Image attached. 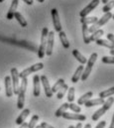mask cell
<instances>
[{"instance_id":"32","label":"cell","mask_w":114,"mask_h":128,"mask_svg":"<svg viewBox=\"0 0 114 128\" xmlns=\"http://www.w3.org/2000/svg\"><path fill=\"white\" fill-rule=\"evenodd\" d=\"M38 120H39V115H37V114L33 115L32 118H31V120L29 121V123H28V128L36 127V126H37V122H38Z\"/></svg>"},{"instance_id":"16","label":"cell","mask_w":114,"mask_h":128,"mask_svg":"<svg viewBox=\"0 0 114 128\" xmlns=\"http://www.w3.org/2000/svg\"><path fill=\"white\" fill-rule=\"evenodd\" d=\"M104 98H90L88 101H86L84 103V106L86 107H91V106H95V105H100V104H103L104 103Z\"/></svg>"},{"instance_id":"2","label":"cell","mask_w":114,"mask_h":128,"mask_svg":"<svg viewBox=\"0 0 114 128\" xmlns=\"http://www.w3.org/2000/svg\"><path fill=\"white\" fill-rule=\"evenodd\" d=\"M27 84H28V80L27 78H22L19 92H18V100H17V107L18 109H23L24 104H25V94H26V90H27Z\"/></svg>"},{"instance_id":"7","label":"cell","mask_w":114,"mask_h":128,"mask_svg":"<svg viewBox=\"0 0 114 128\" xmlns=\"http://www.w3.org/2000/svg\"><path fill=\"white\" fill-rule=\"evenodd\" d=\"M44 68V64L43 63H37V64H33L31 66H29L27 68H25L24 70H22L20 74H19V78H27L29 74H33V72H36L40 70H43Z\"/></svg>"},{"instance_id":"41","label":"cell","mask_w":114,"mask_h":128,"mask_svg":"<svg viewBox=\"0 0 114 128\" xmlns=\"http://www.w3.org/2000/svg\"><path fill=\"white\" fill-rule=\"evenodd\" d=\"M109 128H114V114H113V117H112V121H111V124H110Z\"/></svg>"},{"instance_id":"5","label":"cell","mask_w":114,"mask_h":128,"mask_svg":"<svg viewBox=\"0 0 114 128\" xmlns=\"http://www.w3.org/2000/svg\"><path fill=\"white\" fill-rule=\"evenodd\" d=\"M48 33L49 30L47 27H44L42 30V35H41V43L39 46L38 50V57L39 59H43L46 55V47H47V39H48Z\"/></svg>"},{"instance_id":"6","label":"cell","mask_w":114,"mask_h":128,"mask_svg":"<svg viewBox=\"0 0 114 128\" xmlns=\"http://www.w3.org/2000/svg\"><path fill=\"white\" fill-rule=\"evenodd\" d=\"M11 74V82H12V88H13V94H18L19 92V88H20V78H19V72L18 70L16 68H12L10 70Z\"/></svg>"},{"instance_id":"27","label":"cell","mask_w":114,"mask_h":128,"mask_svg":"<svg viewBox=\"0 0 114 128\" xmlns=\"http://www.w3.org/2000/svg\"><path fill=\"white\" fill-rule=\"evenodd\" d=\"M68 108V102H64V103H62V104L58 108V110L56 111L55 115H56L57 117H60V116L62 115V113H64V112L66 111Z\"/></svg>"},{"instance_id":"39","label":"cell","mask_w":114,"mask_h":128,"mask_svg":"<svg viewBox=\"0 0 114 128\" xmlns=\"http://www.w3.org/2000/svg\"><path fill=\"white\" fill-rule=\"evenodd\" d=\"M26 4H28V5H32L33 3H34V0H23Z\"/></svg>"},{"instance_id":"15","label":"cell","mask_w":114,"mask_h":128,"mask_svg":"<svg viewBox=\"0 0 114 128\" xmlns=\"http://www.w3.org/2000/svg\"><path fill=\"white\" fill-rule=\"evenodd\" d=\"M18 4H19V0H12V3L10 5V8H9L8 13H7V16H6V18L8 20H12L14 18V14L16 13Z\"/></svg>"},{"instance_id":"4","label":"cell","mask_w":114,"mask_h":128,"mask_svg":"<svg viewBox=\"0 0 114 128\" xmlns=\"http://www.w3.org/2000/svg\"><path fill=\"white\" fill-rule=\"evenodd\" d=\"M97 57H98L97 53H92V54L90 55L89 59L87 60L86 68L84 70V72H82V76H80L82 80H84V82L86 80H87V78L89 76V74H91L92 66H93V64H95V62H96V60H97Z\"/></svg>"},{"instance_id":"22","label":"cell","mask_w":114,"mask_h":128,"mask_svg":"<svg viewBox=\"0 0 114 128\" xmlns=\"http://www.w3.org/2000/svg\"><path fill=\"white\" fill-rule=\"evenodd\" d=\"M93 96V92H87L86 94H84V96H82L80 98H78V105H82V104H84L86 101H88L91 97Z\"/></svg>"},{"instance_id":"40","label":"cell","mask_w":114,"mask_h":128,"mask_svg":"<svg viewBox=\"0 0 114 128\" xmlns=\"http://www.w3.org/2000/svg\"><path fill=\"white\" fill-rule=\"evenodd\" d=\"M20 128H28V123H26V122H23V123L20 125Z\"/></svg>"},{"instance_id":"29","label":"cell","mask_w":114,"mask_h":128,"mask_svg":"<svg viewBox=\"0 0 114 128\" xmlns=\"http://www.w3.org/2000/svg\"><path fill=\"white\" fill-rule=\"evenodd\" d=\"M64 84V78H58L57 80V82L53 86V88H52V92L54 94V92H57L58 90Z\"/></svg>"},{"instance_id":"12","label":"cell","mask_w":114,"mask_h":128,"mask_svg":"<svg viewBox=\"0 0 114 128\" xmlns=\"http://www.w3.org/2000/svg\"><path fill=\"white\" fill-rule=\"evenodd\" d=\"M64 119H68V120H78V121H84L86 119V116L80 113H70V112H64L62 115Z\"/></svg>"},{"instance_id":"1","label":"cell","mask_w":114,"mask_h":128,"mask_svg":"<svg viewBox=\"0 0 114 128\" xmlns=\"http://www.w3.org/2000/svg\"><path fill=\"white\" fill-rule=\"evenodd\" d=\"M113 103H114V97L109 96V97L107 98V100H105L104 103L102 104L103 106H102L101 108L97 109V110L92 114V116H91V120H92V121H97L102 115H104V114L106 113L107 110L110 109V107L112 106Z\"/></svg>"},{"instance_id":"35","label":"cell","mask_w":114,"mask_h":128,"mask_svg":"<svg viewBox=\"0 0 114 128\" xmlns=\"http://www.w3.org/2000/svg\"><path fill=\"white\" fill-rule=\"evenodd\" d=\"M101 61L104 64H114V56H104L101 59Z\"/></svg>"},{"instance_id":"19","label":"cell","mask_w":114,"mask_h":128,"mask_svg":"<svg viewBox=\"0 0 114 128\" xmlns=\"http://www.w3.org/2000/svg\"><path fill=\"white\" fill-rule=\"evenodd\" d=\"M72 55H74V57L80 63L82 64H84L87 63V60H86V58L78 51V50H76V49H74V51H72Z\"/></svg>"},{"instance_id":"31","label":"cell","mask_w":114,"mask_h":128,"mask_svg":"<svg viewBox=\"0 0 114 128\" xmlns=\"http://www.w3.org/2000/svg\"><path fill=\"white\" fill-rule=\"evenodd\" d=\"M68 101L70 103V102H74V94H76V88L74 86L72 88H68Z\"/></svg>"},{"instance_id":"28","label":"cell","mask_w":114,"mask_h":128,"mask_svg":"<svg viewBox=\"0 0 114 128\" xmlns=\"http://www.w3.org/2000/svg\"><path fill=\"white\" fill-rule=\"evenodd\" d=\"M114 94V86L106 90H103L101 92H99L98 96L100 98H106V97H109V96H112Z\"/></svg>"},{"instance_id":"46","label":"cell","mask_w":114,"mask_h":128,"mask_svg":"<svg viewBox=\"0 0 114 128\" xmlns=\"http://www.w3.org/2000/svg\"><path fill=\"white\" fill-rule=\"evenodd\" d=\"M37 1H38V2H40V3H43L45 0H37Z\"/></svg>"},{"instance_id":"37","label":"cell","mask_w":114,"mask_h":128,"mask_svg":"<svg viewBox=\"0 0 114 128\" xmlns=\"http://www.w3.org/2000/svg\"><path fill=\"white\" fill-rule=\"evenodd\" d=\"M107 40H108V41H110V42L114 45V35L113 34L108 33V34H107Z\"/></svg>"},{"instance_id":"45","label":"cell","mask_w":114,"mask_h":128,"mask_svg":"<svg viewBox=\"0 0 114 128\" xmlns=\"http://www.w3.org/2000/svg\"><path fill=\"white\" fill-rule=\"evenodd\" d=\"M110 54H111V56H114V49L113 50H110Z\"/></svg>"},{"instance_id":"36","label":"cell","mask_w":114,"mask_h":128,"mask_svg":"<svg viewBox=\"0 0 114 128\" xmlns=\"http://www.w3.org/2000/svg\"><path fill=\"white\" fill-rule=\"evenodd\" d=\"M40 127L41 128H54L52 125H50V124L47 123V122H42V123L40 124Z\"/></svg>"},{"instance_id":"50","label":"cell","mask_w":114,"mask_h":128,"mask_svg":"<svg viewBox=\"0 0 114 128\" xmlns=\"http://www.w3.org/2000/svg\"><path fill=\"white\" fill-rule=\"evenodd\" d=\"M112 19H113V20H114V14H113V15H112Z\"/></svg>"},{"instance_id":"8","label":"cell","mask_w":114,"mask_h":128,"mask_svg":"<svg viewBox=\"0 0 114 128\" xmlns=\"http://www.w3.org/2000/svg\"><path fill=\"white\" fill-rule=\"evenodd\" d=\"M100 3V1L99 0H92L87 6H86L80 12V16L82 18V17H86L90 12H92L97 6H98V4Z\"/></svg>"},{"instance_id":"13","label":"cell","mask_w":114,"mask_h":128,"mask_svg":"<svg viewBox=\"0 0 114 128\" xmlns=\"http://www.w3.org/2000/svg\"><path fill=\"white\" fill-rule=\"evenodd\" d=\"M33 86H34L33 94L35 97H38L41 94V80H40V76L38 74H35L33 78Z\"/></svg>"},{"instance_id":"47","label":"cell","mask_w":114,"mask_h":128,"mask_svg":"<svg viewBox=\"0 0 114 128\" xmlns=\"http://www.w3.org/2000/svg\"><path fill=\"white\" fill-rule=\"evenodd\" d=\"M68 128H74V126H72V125H70V126H68Z\"/></svg>"},{"instance_id":"3","label":"cell","mask_w":114,"mask_h":128,"mask_svg":"<svg viewBox=\"0 0 114 128\" xmlns=\"http://www.w3.org/2000/svg\"><path fill=\"white\" fill-rule=\"evenodd\" d=\"M112 13L111 12H107V13H105L100 19H98L97 20V22L96 23H94V24H92V26H90L89 28H88V33L89 34H92L93 32H95V31H97V30H99L100 29V27L101 26H103V25H105L111 18H112Z\"/></svg>"},{"instance_id":"30","label":"cell","mask_w":114,"mask_h":128,"mask_svg":"<svg viewBox=\"0 0 114 128\" xmlns=\"http://www.w3.org/2000/svg\"><path fill=\"white\" fill-rule=\"evenodd\" d=\"M68 84H64L58 90L57 92V97L58 98V99H62V97H64V96L66 94V92H68Z\"/></svg>"},{"instance_id":"44","label":"cell","mask_w":114,"mask_h":128,"mask_svg":"<svg viewBox=\"0 0 114 128\" xmlns=\"http://www.w3.org/2000/svg\"><path fill=\"white\" fill-rule=\"evenodd\" d=\"M108 1H110V0H101V2H102V3H104V4H106Z\"/></svg>"},{"instance_id":"10","label":"cell","mask_w":114,"mask_h":128,"mask_svg":"<svg viewBox=\"0 0 114 128\" xmlns=\"http://www.w3.org/2000/svg\"><path fill=\"white\" fill-rule=\"evenodd\" d=\"M51 14H52V18H53V24H54V28L56 32H60L62 31V25H60V16H58V12L56 8H53L51 10Z\"/></svg>"},{"instance_id":"33","label":"cell","mask_w":114,"mask_h":128,"mask_svg":"<svg viewBox=\"0 0 114 128\" xmlns=\"http://www.w3.org/2000/svg\"><path fill=\"white\" fill-rule=\"evenodd\" d=\"M114 8V0H110L108 1L106 4H104L103 8H102V11L104 13H107V12H110V10Z\"/></svg>"},{"instance_id":"38","label":"cell","mask_w":114,"mask_h":128,"mask_svg":"<svg viewBox=\"0 0 114 128\" xmlns=\"http://www.w3.org/2000/svg\"><path fill=\"white\" fill-rule=\"evenodd\" d=\"M105 125H106V121H100V122L95 126V128H104Z\"/></svg>"},{"instance_id":"48","label":"cell","mask_w":114,"mask_h":128,"mask_svg":"<svg viewBox=\"0 0 114 128\" xmlns=\"http://www.w3.org/2000/svg\"><path fill=\"white\" fill-rule=\"evenodd\" d=\"M35 128H41V127H40V125H37V126H36Z\"/></svg>"},{"instance_id":"20","label":"cell","mask_w":114,"mask_h":128,"mask_svg":"<svg viewBox=\"0 0 114 128\" xmlns=\"http://www.w3.org/2000/svg\"><path fill=\"white\" fill-rule=\"evenodd\" d=\"M14 18L18 21V23L20 24V26H21V27L25 28V27H27V26H28V23H27L26 19L23 17V15H22L21 13H19V12H17V11H16V13L14 14Z\"/></svg>"},{"instance_id":"11","label":"cell","mask_w":114,"mask_h":128,"mask_svg":"<svg viewBox=\"0 0 114 128\" xmlns=\"http://www.w3.org/2000/svg\"><path fill=\"white\" fill-rule=\"evenodd\" d=\"M40 80L42 82V84H43V88H44V90H45V94L47 97H52L53 96V92H52V88L50 86V82L48 80V78L43 74L40 76Z\"/></svg>"},{"instance_id":"49","label":"cell","mask_w":114,"mask_h":128,"mask_svg":"<svg viewBox=\"0 0 114 128\" xmlns=\"http://www.w3.org/2000/svg\"><path fill=\"white\" fill-rule=\"evenodd\" d=\"M5 0H0V3H2V2H4Z\"/></svg>"},{"instance_id":"24","label":"cell","mask_w":114,"mask_h":128,"mask_svg":"<svg viewBox=\"0 0 114 128\" xmlns=\"http://www.w3.org/2000/svg\"><path fill=\"white\" fill-rule=\"evenodd\" d=\"M96 44L99 45V46H103V47H106L110 50H113L114 49V45L108 40H104V39H98L96 41Z\"/></svg>"},{"instance_id":"42","label":"cell","mask_w":114,"mask_h":128,"mask_svg":"<svg viewBox=\"0 0 114 128\" xmlns=\"http://www.w3.org/2000/svg\"><path fill=\"white\" fill-rule=\"evenodd\" d=\"M74 128H82V124L80 122V123H78V124L74 126Z\"/></svg>"},{"instance_id":"14","label":"cell","mask_w":114,"mask_h":128,"mask_svg":"<svg viewBox=\"0 0 114 128\" xmlns=\"http://www.w3.org/2000/svg\"><path fill=\"white\" fill-rule=\"evenodd\" d=\"M4 84H5V94L7 97H11L13 96V88H12V82H11V76H6L4 78Z\"/></svg>"},{"instance_id":"43","label":"cell","mask_w":114,"mask_h":128,"mask_svg":"<svg viewBox=\"0 0 114 128\" xmlns=\"http://www.w3.org/2000/svg\"><path fill=\"white\" fill-rule=\"evenodd\" d=\"M84 128H91V124L87 123V124H86V126H84Z\"/></svg>"},{"instance_id":"18","label":"cell","mask_w":114,"mask_h":128,"mask_svg":"<svg viewBox=\"0 0 114 128\" xmlns=\"http://www.w3.org/2000/svg\"><path fill=\"white\" fill-rule=\"evenodd\" d=\"M84 66H78L76 70L74 72V76H72V82L74 84H76V82H78L80 80V76H82V72H84Z\"/></svg>"},{"instance_id":"17","label":"cell","mask_w":114,"mask_h":128,"mask_svg":"<svg viewBox=\"0 0 114 128\" xmlns=\"http://www.w3.org/2000/svg\"><path fill=\"white\" fill-rule=\"evenodd\" d=\"M30 114V109L29 108H26V109H23V111L21 112V114L17 117L16 119V124L17 125H21L23 122H25V119L27 118Z\"/></svg>"},{"instance_id":"26","label":"cell","mask_w":114,"mask_h":128,"mask_svg":"<svg viewBox=\"0 0 114 128\" xmlns=\"http://www.w3.org/2000/svg\"><path fill=\"white\" fill-rule=\"evenodd\" d=\"M82 38H84V44H89V43H90V39H89L88 27H87V25L82 24Z\"/></svg>"},{"instance_id":"9","label":"cell","mask_w":114,"mask_h":128,"mask_svg":"<svg viewBox=\"0 0 114 128\" xmlns=\"http://www.w3.org/2000/svg\"><path fill=\"white\" fill-rule=\"evenodd\" d=\"M54 42H55V33L51 31L48 33V39H47V47H46V55L47 56H52Z\"/></svg>"},{"instance_id":"34","label":"cell","mask_w":114,"mask_h":128,"mask_svg":"<svg viewBox=\"0 0 114 128\" xmlns=\"http://www.w3.org/2000/svg\"><path fill=\"white\" fill-rule=\"evenodd\" d=\"M68 108H70L72 111H74V113H80V111H82V108H80V106L78 104H76V103H74V102H70V103H68Z\"/></svg>"},{"instance_id":"25","label":"cell","mask_w":114,"mask_h":128,"mask_svg":"<svg viewBox=\"0 0 114 128\" xmlns=\"http://www.w3.org/2000/svg\"><path fill=\"white\" fill-rule=\"evenodd\" d=\"M104 34V31L102 29H99L95 32H93L90 36H89V39H90V42H96L98 39H100V37Z\"/></svg>"},{"instance_id":"21","label":"cell","mask_w":114,"mask_h":128,"mask_svg":"<svg viewBox=\"0 0 114 128\" xmlns=\"http://www.w3.org/2000/svg\"><path fill=\"white\" fill-rule=\"evenodd\" d=\"M58 37H60V43H62V47H64V49H68V48H70V42H68V38H66V33L64 32V31L58 32Z\"/></svg>"},{"instance_id":"23","label":"cell","mask_w":114,"mask_h":128,"mask_svg":"<svg viewBox=\"0 0 114 128\" xmlns=\"http://www.w3.org/2000/svg\"><path fill=\"white\" fill-rule=\"evenodd\" d=\"M97 20H98V18L97 17H95V16H92V17H82V18H80V22H82V24H84V25H89V24H94V23H96L97 22Z\"/></svg>"}]
</instances>
